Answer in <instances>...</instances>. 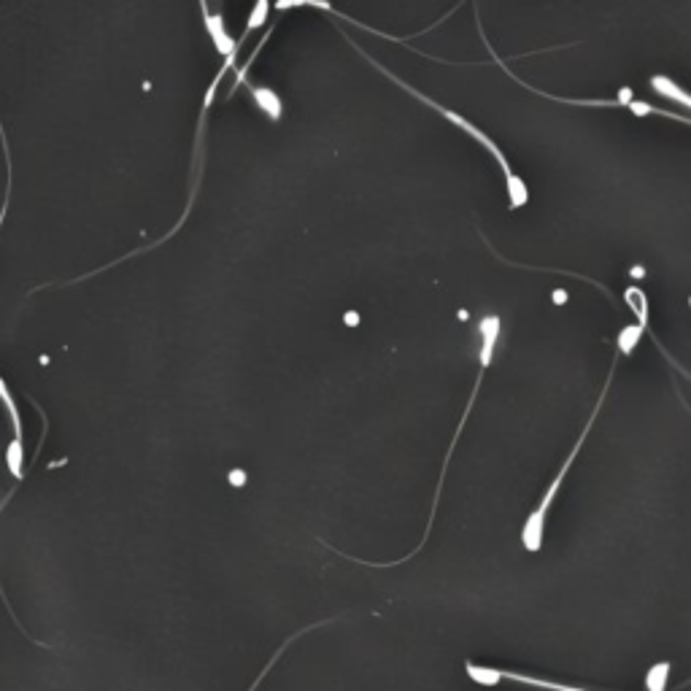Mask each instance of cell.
I'll return each mask as SVG.
<instances>
[{"instance_id":"2","label":"cell","mask_w":691,"mask_h":691,"mask_svg":"<svg viewBox=\"0 0 691 691\" xmlns=\"http://www.w3.org/2000/svg\"><path fill=\"white\" fill-rule=\"evenodd\" d=\"M611 381H613V370H611V376H608V381H605V389H602L600 400H597V405H594V411H592V416H589V422H586L584 432H581V438L575 440L573 451L567 454L562 470H559L557 476H554V481L548 484V489H546V492H543V497H540L538 508H535V511L530 513V519L524 521V527H521V543H524V548H527L530 554H535V551H540V548H543V535H546V516H548V511H551V505H554V500H557L559 489H562V484H565L567 470L573 467L575 457H578V451L584 449L586 438H589V432H592L594 419H597V413H600L602 403H605V395H608V389H611Z\"/></svg>"},{"instance_id":"4","label":"cell","mask_w":691,"mask_h":691,"mask_svg":"<svg viewBox=\"0 0 691 691\" xmlns=\"http://www.w3.org/2000/svg\"><path fill=\"white\" fill-rule=\"evenodd\" d=\"M497 675H500V681L527 683V686H538V689H546V691H586V689H578V686H570V683H554V681H546V678H532V675L513 673V670H497Z\"/></svg>"},{"instance_id":"10","label":"cell","mask_w":691,"mask_h":691,"mask_svg":"<svg viewBox=\"0 0 691 691\" xmlns=\"http://www.w3.org/2000/svg\"><path fill=\"white\" fill-rule=\"evenodd\" d=\"M689 308H691V297H689Z\"/></svg>"},{"instance_id":"9","label":"cell","mask_w":691,"mask_h":691,"mask_svg":"<svg viewBox=\"0 0 691 691\" xmlns=\"http://www.w3.org/2000/svg\"><path fill=\"white\" fill-rule=\"evenodd\" d=\"M9 497H11V494H9ZM9 497H6V500H3V503H0V511H3V505L9 503Z\"/></svg>"},{"instance_id":"8","label":"cell","mask_w":691,"mask_h":691,"mask_svg":"<svg viewBox=\"0 0 691 691\" xmlns=\"http://www.w3.org/2000/svg\"><path fill=\"white\" fill-rule=\"evenodd\" d=\"M316 627H322V624H314V627H306V629H303V632H297V635H292V638H287V643H284V646H281L279 651H276V656H273V659H270L268 665H265V670H262V673H260V678H257V681H254V686H252V689H249V691H254V689H257V686H260V683H262V678H265V675H268L270 670H273V665H276V659H279V656H281V651H284V648H287V646H292V640H295V638H300V635H306L308 629H316Z\"/></svg>"},{"instance_id":"5","label":"cell","mask_w":691,"mask_h":691,"mask_svg":"<svg viewBox=\"0 0 691 691\" xmlns=\"http://www.w3.org/2000/svg\"><path fill=\"white\" fill-rule=\"evenodd\" d=\"M651 87H654L659 95H665L667 100H673V103H678V106L689 108L691 111V95L689 92H683L673 79H667V76H662V73H659V76H654V79H651Z\"/></svg>"},{"instance_id":"1","label":"cell","mask_w":691,"mask_h":691,"mask_svg":"<svg viewBox=\"0 0 691 691\" xmlns=\"http://www.w3.org/2000/svg\"><path fill=\"white\" fill-rule=\"evenodd\" d=\"M362 54H365V52H362ZM365 57H368V54H365ZM368 60H370V63H373V65H376L378 71L386 73V76H389V79L395 81V84H400V87H403L405 92H411L413 98H419V100H422V103H427V106H430V108H435V111H438V114H443V117L449 119V122H454V125H457V127H462V130H465V133L470 135V138H476L478 144L486 146V152L492 154L494 160L500 162V168H503V173H505V181H508V195H511V211H516V208H521V206H527V200H530V189H527V184H524V179H519V176L513 173L511 162H508V157H505V154H503V149H500V146L494 144L492 138H489V135H486L484 130H478V127L473 125V122H467L465 117H459V114H454V111H449V108H446V106H440V103H435V100H432V98H427V95H422V92H419V90H413L411 84H405V81L397 79L395 73L386 71L384 65H378L376 60H373V57H368Z\"/></svg>"},{"instance_id":"6","label":"cell","mask_w":691,"mask_h":691,"mask_svg":"<svg viewBox=\"0 0 691 691\" xmlns=\"http://www.w3.org/2000/svg\"><path fill=\"white\" fill-rule=\"evenodd\" d=\"M627 303H629V308L638 314V324H646V319H648V306H646V292L640 287H629L627 289Z\"/></svg>"},{"instance_id":"7","label":"cell","mask_w":691,"mask_h":691,"mask_svg":"<svg viewBox=\"0 0 691 691\" xmlns=\"http://www.w3.org/2000/svg\"><path fill=\"white\" fill-rule=\"evenodd\" d=\"M643 330H646V324H632V327H627V330H621V335H619L621 354H632V351H635V346H638Z\"/></svg>"},{"instance_id":"3","label":"cell","mask_w":691,"mask_h":691,"mask_svg":"<svg viewBox=\"0 0 691 691\" xmlns=\"http://www.w3.org/2000/svg\"><path fill=\"white\" fill-rule=\"evenodd\" d=\"M478 333H481V368H489L494 349H497V338H500V319L484 316L478 324Z\"/></svg>"}]
</instances>
